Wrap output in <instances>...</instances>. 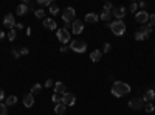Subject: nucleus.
Wrapping results in <instances>:
<instances>
[{
  "label": "nucleus",
  "mask_w": 155,
  "mask_h": 115,
  "mask_svg": "<svg viewBox=\"0 0 155 115\" xmlns=\"http://www.w3.org/2000/svg\"><path fill=\"white\" fill-rule=\"evenodd\" d=\"M101 58H103V53H101V50H93L90 53V59H92V62H99Z\"/></svg>",
  "instance_id": "ddd939ff"
},
{
  "label": "nucleus",
  "mask_w": 155,
  "mask_h": 115,
  "mask_svg": "<svg viewBox=\"0 0 155 115\" xmlns=\"http://www.w3.org/2000/svg\"><path fill=\"white\" fill-rule=\"evenodd\" d=\"M129 92H130V86L126 84V83H123V81H115L113 86H112V95L116 97V98L124 97Z\"/></svg>",
  "instance_id": "f257e3e1"
},
{
  "label": "nucleus",
  "mask_w": 155,
  "mask_h": 115,
  "mask_svg": "<svg viewBox=\"0 0 155 115\" xmlns=\"http://www.w3.org/2000/svg\"><path fill=\"white\" fill-rule=\"evenodd\" d=\"M12 56H14V58H19V56H20V51H17V50H12Z\"/></svg>",
  "instance_id": "58836bf2"
},
{
  "label": "nucleus",
  "mask_w": 155,
  "mask_h": 115,
  "mask_svg": "<svg viewBox=\"0 0 155 115\" xmlns=\"http://www.w3.org/2000/svg\"><path fill=\"white\" fill-rule=\"evenodd\" d=\"M51 100H53V103H55V104H59V101H62V97L57 95V93H53Z\"/></svg>",
  "instance_id": "a878e982"
},
{
  "label": "nucleus",
  "mask_w": 155,
  "mask_h": 115,
  "mask_svg": "<svg viewBox=\"0 0 155 115\" xmlns=\"http://www.w3.org/2000/svg\"><path fill=\"white\" fill-rule=\"evenodd\" d=\"M75 16H76L75 10H73L71 6H68V8H65V11L62 12V20H64L65 23H70L71 25V22L75 20Z\"/></svg>",
  "instance_id": "20e7f679"
},
{
  "label": "nucleus",
  "mask_w": 155,
  "mask_h": 115,
  "mask_svg": "<svg viewBox=\"0 0 155 115\" xmlns=\"http://www.w3.org/2000/svg\"><path fill=\"white\" fill-rule=\"evenodd\" d=\"M135 20H137L138 23L144 25L147 20H149V14H147L146 11H138V12H135Z\"/></svg>",
  "instance_id": "6e6552de"
},
{
  "label": "nucleus",
  "mask_w": 155,
  "mask_h": 115,
  "mask_svg": "<svg viewBox=\"0 0 155 115\" xmlns=\"http://www.w3.org/2000/svg\"><path fill=\"white\" fill-rule=\"evenodd\" d=\"M3 98H5V93H3L2 89H0V100H3Z\"/></svg>",
  "instance_id": "79ce46f5"
},
{
  "label": "nucleus",
  "mask_w": 155,
  "mask_h": 115,
  "mask_svg": "<svg viewBox=\"0 0 155 115\" xmlns=\"http://www.w3.org/2000/svg\"><path fill=\"white\" fill-rule=\"evenodd\" d=\"M112 16H115L118 20H121L126 16V8H123V6H116V8H113L112 10Z\"/></svg>",
  "instance_id": "9b49d317"
},
{
  "label": "nucleus",
  "mask_w": 155,
  "mask_h": 115,
  "mask_svg": "<svg viewBox=\"0 0 155 115\" xmlns=\"http://www.w3.org/2000/svg\"><path fill=\"white\" fill-rule=\"evenodd\" d=\"M56 36H57V39L60 40V42H62L64 45H67L70 42V33L67 31L65 28H60V30H57L56 31Z\"/></svg>",
  "instance_id": "423d86ee"
},
{
  "label": "nucleus",
  "mask_w": 155,
  "mask_h": 115,
  "mask_svg": "<svg viewBox=\"0 0 155 115\" xmlns=\"http://www.w3.org/2000/svg\"><path fill=\"white\" fill-rule=\"evenodd\" d=\"M44 26H45L47 30H56L57 28V23L53 19H45L44 20Z\"/></svg>",
  "instance_id": "4468645a"
},
{
  "label": "nucleus",
  "mask_w": 155,
  "mask_h": 115,
  "mask_svg": "<svg viewBox=\"0 0 155 115\" xmlns=\"http://www.w3.org/2000/svg\"><path fill=\"white\" fill-rule=\"evenodd\" d=\"M0 115H8V106L0 103Z\"/></svg>",
  "instance_id": "393cba45"
},
{
  "label": "nucleus",
  "mask_w": 155,
  "mask_h": 115,
  "mask_svg": "<svg viewBox=\"0 0 155 115\" xmlns=\"http://www.w3.org/2000/svg\"><path fill=\"white\" fill-rule=\"evenodd\" d=\"M129 10H130L132 12H137V10H138V3H132V5L129 6Z\"/></svg>",
  "instance_id": "2f4dec72"
},
{
  "label": "nucleus",
  "mask_w": 155,
  "mask_h": 115,
  "mask_svg": "<svg viewBox=\"0 0 155 115\" xmlns=\"http://www.w3.org/2000/svg\"><path fill=\"white\" fill-rule=\"evenodd\" d=\"M138 33H141V34H143V36L147 39V37L151 36V33H152V26H151V25H143V26L140 28Z\"/></svg>",
  "instance_id": "dca6fc26"
},
{
  "label": "nucleus",
  "mask_w": 155,
  "mask_h": 115,
  "mask_svg": "<svg viewBox=\"0 0 155 115\" xmlns=\"http://www.w3.org/2000/svg\"><path fill=\"white\" fill-rule=\"evenodd\" d=\"M5 37V33H3V30H0V39H3Z\"/></svg>",
  "instance_id": "37998d69"
},
{
  "label": "nucleus",
  "mask_w": 155,
  "mask_h": 115,
  "mask_svg": "<svg viewBox=\"0 0 155 115\" xmlns=\"http://www.w3.org/2000/svg\"><path fill=\"white\" fill-rule=\"evenodd\" d=\"M40 89H42V86H40V84H34V86H33V89H31V95H36V93H39Z\"/></svg>",
  "instance_id": "b1692460"
},
{
  "label": "nucleus",
  "mask_w": 155,
  "mask_h": 115,
  "mask_svg": "<svg viewBox=\"0 0 155 115\" xmlns=\"http://www.w3.org/2000/svg\"><path fill=\"white\" fill-rule=\"evenodd\" d=\"M65 107H67V106H64L62 103H59V104L55 106V112H56L57 115H64V114H65Z\"/></svg>",
  "instance_id": "aec40b11"
},
{
  "label": "nucleus",
  "mask_w": 155,
  "mask_h": 115,
  "mask_svg": "<svg viewBox=\"0 0 155 115\" xmlns=\"http://www.w3.org/2000/svg\"><path fill=\"white\" fill-rule=\"evenodd\" d=\"M99 19L103 20V22H109V20L112 19V12H106V11H103V12H101V16H99Z\"/></svg>",
  "instance_id": "412c9836"
},
{
  "label": "nucleus",
  "mask_w": 155,
  "mask_h": 115,
  "mask_svg": "<svg viewBox=\"0 0 155 115\" xmlns=\"http://www.w3.org/2000/svg\"><path fill=\"white\" fill-rule=\"evenodd\" d=\"M110 48H112V45H110V44H106V45H104V50H103V51H104V53H109V51H110Z\"/></svg>",
  "instance_id": "f704fd0d"
},
{
  "label": "nucleus",
  "mask_w": 155,
  "mask_h": 115,
  "mask_svg": "<svg viewBox=\"0 0 155 115\" xmlns=\"http://www.w3.org/2000/svg\"><path fill=\"white\" fill-rule=\"evenodd\" d=\"M55 93H57V95H64L65 93V84L64 83H55Z\"/></svg>",
  "instance_id": "f3484780"
},
{
  "label": "nucleus",
  "mask_w": 155,
  "mask_h": 115,
  "mask_svg": "<svg viewBox=\"0 0 155 115\" xmlns=\"http://www.w3.org/2000/svg\"><path fill=\"white\" fill-rule=\"evenodd\" d=\"M146 6H147V3H146V2H140V8H143V10H144Z\"/></svg>",
  "instance_id": "ea45409f"
},
{
  "label": "nucleus",
  "mask_w": 155,
  "mask_h": 115,
  "mask_svg": "<svg viewBox=\"0 0 155 115\" xmlns=\"http://www.w3.org/2000/svg\"><path fill=\"white\" fill-rule=\"evenodd\" d=\"M98 20H99V17L95 14V12H89V14L85 16V22L87 23H96Z\"/></svg>",
  "instance_id": "6ab92c4d"
},
{
  "label": "nucleus",
  "mask_w": 155,
  "mask_h": 115,
  "mask_svg": "<svg viewBox=\"0 0 155 115\" xmlns=\"http://www.w3.org/2000/svg\"><path fill=\"white\" fill-rule=\"evenodd\" d=\"M84 30V22L82 20H75V22L71 23V31L75 33V34H81Z\"/></svg>",
  "instance_id": "1a4fd4ad"
},
{
  "label": "nucleus",
  "mask_w": 155,
  "mask_h": 115,
  "mask_svg": "<svg viewBox=\"0 0 155 115\" xmlns=\"http://www.w3.org/2000/svg\"><path fill=\"white\" fill-rule=\"evenodd\" d=\"M109 26H110V30L115 36H123L126 33V23L123 20H115V22H112Z\"/></svg>",
  "instance_id": "f03ea898"
},
{
  "label": "nucleus",
  "mask_w": 155,
  "mask_h": 115,
  "mask_svg": "<svg viewBox=\"0 0 155 115\" xmlns=\"http://www.w3.org/2000/svg\"><path fill=\"white\" fill-rule=\"evenodd\" d=\"M26 12H28V6H26L25 3L19 5L17 8H16V14H17V16H25Z\"/></svg>",
  "instance_id": "a211bd4d"
},
{
  "label": "nucleus",
  "mask_w": 155,
  "mask_h": 115,
  "mask_svg": "<svg viewBox=\"0 0 155 115\" xmlns=\"http://www.w3.org/2000/svg\"><path fill=\"white\" fill-rule=\"evenodd\" d=\"M112 10H113V5H112L110 2H106V3H104V11H106V12H112Z\"/></svg>",
  "instance_id": "bb28decb"
},
{
  "label": "nucleus",
  "mask_w": 155,
  "mask_h": 115,
  "mask_svg": "<svg viewBox=\"0 0 155 115\" xmlns=\"http://www.w3.org/2000/svg\"><path fill=\"white\" fill-rule=\"evenodd\" d=\"M68 50H70V47H68V45H62V48H60V51H62V53L68 51Z\"/></svg>",
  "instance_id": "4c0bfd02"
},
{
  "label": "nucleus",
  "mask_w": 155,
  "mask_h": 115,
  "mask_svg": "<svg viewBox=\"0 0 155 115\" xmlns=\"http://www.w3.org/2000/svg\"><path fill=\"white\" fill-rule=\"evenodd\" d=\"M34 14H36L37 19H44V17H45V11H44V10H36Z\"/></svg>",
  "instance_id": "cd10ccee"
},
{
  "label": "nucleus",
  "mask_w": 155,
  "mask_h": 115,
  "mask_svg": "<svg viewBox=\"0 0 155 115\" xmlns=\"http://www.w3.org/2000/svg\"><path fill=\"white\" fill-rule=\"evenodd\" d=\"M155 98V92L152 90V89H149V90H146L144 92V97H143V100H144V103L147 104V103H152V100Z\"/></svg>",
  "instance_id": "f8f14e48"
},
{
  "label": "nucleus",
  "mask_w": 155,
  "mask_h": 115,
  "mask_svg": "<svg viewBox=\"0 0 155 115\" xmlns=\"http://www.w3.org/2000/svg\"><path fill=\"white\" fill-rule=\"evenodd\" d=\"M48 8H50V12H51L53 16L59 14V5H57V3H51V5L48 6Z\"/></svg>",
  "instance_id": "4be33fe9"
},
{
  "label": "nucleus",
  "mask_w": 155,
  "mask_h": 115,
  "mask_svg": "<svg viewBox=\"0 0 155 115\" xmlns=\"http://www.w3.org/2000/svg\"><path fill=\"white\" fill-rule=\"evenodd\" d=\"M154 109H155V107H154L152 103H147V104L144 106V111H146V112H154Z\"/></svg>",
  "instance_id": "c85d7f7f"
},
{
  "label": "nucleus",
  "mask_w": 155,
  "mask_h": 115,
  "mask_svg": "<svg viewBox=\"0 0 155 115\" xmlns=\"http://www.w3.org/2000/svg\"><path fill=\"white\" fill-rule=\"evenodd\" d=\"M33 104H34V95H31V93L25 95L23 97V106L25 107H31Z\"/></svg>",
  "instance_id": "2eb2a0df"
},
{
  "label": "nucleus",
  "mask_w": 155,
  "mask_h": 115,
  "mask_svg": "<svg viewBox=\"0 0 155 115\" xmlns=\"http://www.w3.org/2000/svg\"><path fill=\"white\" fill-rule=\"evenodd\" d=\"M149 22H151V26H152V28H155V14L149 16Z\"/></svg>",
  "instance_id": "473e14b6"
},
{
  "label": "nucleus",
  "mask_w": 155,
  "mask_h": 115,
  "mask_svg": "<svg viewBox=\"0 0 155 115\" xmlns=\"http://www.w3.org/2000/svg\"><path fill=\"white\" fill-rule=\"evenodd\" d=\"M51 86H55V84H53V79H47V83H45V87H51Z\"/></svg>",
  "instance_id": "e433bc0d"
},
{
  "label": "nucleus",
  "mask_w": 155,
  "mask_h": 115,
  "mask_svg": "<svg viewBox=\"0 0 155 115\" xmlns=\"http://www.w3.org/2000/svg\"><path fill=\"white\" fill-rule=\"evenodd\" d=\"M3 25H5V26H8V28H11V30H12V26H16L14 16H12L11 12H8V14L5 16V19H3Z\"/></svg>",
  "instance_id": "9d476101"
},
{
  "label": "nucleus",
  "mask_w": 155,
  "mask_h": 115,
  "mask_svg": "<svg viewBox=\"0 0 155 115\" xmlns=\"http://www.w3.org/2000/svg\"><path fill=\"white\" fill-rule=\"evenodd\" d=\"M135 39H137V40H144L146 37H144L143 34H141V33H138V31H137V33H135Z\"/></svg>",
  "instance_id": "72a5a7b5"
},
{
  "label": "nucleus",
  "mask_w": 155,
  "mask_h": 115,
  "mask_svg": "<svg viewBox=\"0 0 155 115\" xmlns=\"http://www.w3.org/2000/svg\"><path fill=\"white\" fill-rule=\"evenodd\" d=\"M37 3L40 5V8H42V6H50V5H51V2H50V0H39Z\"/></svg>",
  "instance_id": "c756f323"
},
{
  "label": "nucleus",
  "mask_w": 155,
  "mask_h": 115,
  "mask_svg": "<svg viewBox=\"0 0 155 115\" xmlns=\"http://www.w3.org/2000/svg\"><path fill=\"white\" fill-rule=\"evenodd\" d=\"M28 48H26V47H23V48H20V55H28Z\"/></svg>",
  "instance_id": "c9c22d12"
},
{
  "label": "nucleus",
  "mask_w": 155,
  "mask_h": 115,
  "mask_svg": "<svg viewBox=\"0 0 155 115\" xmlns=\"http://www.w3.org/2000/svg\"><path fill=\"white\" fill-rule=\"evenodd\" d=\"M16 28L17 30H22L23 28V23H16Z\"/></svg>",
  "instance_id": "a19ab883"
},
{
  "label": "nucleus",
  "mask_w": 155,
  "mask_h": 115,
  "mask_svg": "<svg viewBox=\"0 0 155 115\" xmlns=\"http://www.w3.org/2000/svg\"><path fill=\"white\" fill-rule=\"evenodd\" d=\"M144 106H146V103H144L143 98H133L129 101V107L132 111H140V109H143Z\"/></svg>",
  "instance_id": "39448f33"
},
{
  "label": "nucleus",
  "mask_w": 155,
  "mask_h": 115,
  "mask_svg": "<svg viewBox=\"0 0 155 115\" xmlns=\"http://www.w3.org/2000/svg\"><path fill=\"white\" fill-rule=\"evenodd\" d=\"M75 101H76V98H75L73 93L65 92L64 95H62V101H60V103H62L64 106H73V104H75Z\"/></svg>",
  "instance_id": "0eeeda50"
},
{
  "label": "nucleus",
  "mask_w": 155,
  "mask_h": 115,
  "mask_svg": "<svg viewBox=\"0 0 155 115\" xmlns=\"http://www.w3.org/2000/svg\"><path fill=\"white\" fill-rule=\"evenodd\" d=\"M70 50L76 51V53H84L87 50V44L84 42V40H81V39H75V40L70 42Z\"/></svg>",
  "instance_id": "7ed1b4c3"
},
{
  "label": "nucleus",
  "mask_w": 155,
  "mask_h": 115,
  "mask_svg": "<svg viewBox=\"0 0 155 115\" xmlns=\"http://www.w3.org/2000/svg\"><path fill=\"white\" fill-rule=\"evenodd\" d=\"M16 37H17V36H16V30H11V31L8 33V39H9V40H14Z\"/></svg>",
  "instance_id": "7c9ffc66"
},
{
  "label": "nucleus",
  "mask_w": 155,
  "mask_h": 115,
  "mask_svg": "<svg viewBox=\"0 0 155 115\" xmlns=\"http://www.w3.org/2000/svg\"><path fill=\"white\" fill-rule=\"evenodd\" d=\"M16 101H17V98H16L14 95H9L8 98H6L5 104H6V106H14V104H16Z\"/></svg>",
  "instance_id": "5701e85b"
}]
</instances>
